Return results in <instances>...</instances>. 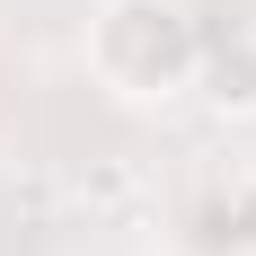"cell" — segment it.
I'll return each instance as SVG.
<instances>
[{
    "mask_svg": "<svg viewBox=\"0 0 256 256\" xmlns=\"http://www.w3.org/2000/svg\"><path fill=\"white\" fill-rule=\"evenodd\" d=\"M194 62H204V44H194L177 0H98V18H88V71L115 98H168V88L194 80Z\"/></svg>",
    "mask_w": 256,
    "mask_h": 256,
    "instance_id": "1",
    "label": "cell"
},
{
    "mask_svg": "<svg viewBox=\"0 0 256 256\" xmlns=\"http://www.w3.org/2000/svg\"><path fill=\"white\" fill-rule=\"evenodd\" d=\"M194 80H204V106H212V115H256V36H230L221 53H204Z\"/></svg>",
    "mask_w": 256,
    "mask_h": 256,
    "instance_id": "2",
    "label": "cell"
},
{
    "mask_svg": "<svg viewBox=\"0 0 256 256\" xmlns=\"http://www.w3.org/2000/svg\"><path fill=\"white\" fill-rule=\"evenodd\" d=\"M230 238L256 256V177H238V186H230Z\"/></svg>",
    "mask_w": 256,
    "mask_h": 256,
    "instance_id": "3",
    "label": "cell"
}]
</instances>
